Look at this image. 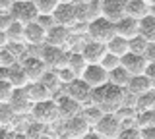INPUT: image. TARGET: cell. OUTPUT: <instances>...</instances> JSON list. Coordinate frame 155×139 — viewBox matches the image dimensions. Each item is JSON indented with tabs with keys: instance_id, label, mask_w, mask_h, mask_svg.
<instances>
[{
	"instance_id": "cell-1",
	"label": "cell",
	"mask_w": 155,
	"mask_h": 139,
	"mask_svg": "<svg viewBox=\"0 0 155 139\" xmlns=\"http://www.w3.org/2000/svg\"><path fill=\"white\" fill-rule=\"evenodd\" d=\"M124 89L118 87V85H113V83H105L101 87H95L93 89V99L91 103L97 104L103 112H116L120 106L124 104Z\"/></svg>"
},
{
	"instance_id": "cell-2",
	"label": "cell",
	"mask_w": 155,
	"mask_h": 139,
	"mask_svg": "<svg viewBox=\"0 0 155 139\" xmlns=\"http://www.w3.org/2000/svg\"><path fill=\"white\" fill-rule=\"evenodd\" d=\"M85 33H87V37H89V41H97V43H105L107 45V43L116 35L114 21L107 20V17H103V16H97L91 21H87Z\"/></svg>"
},
{
	"instance_id": "cell-3",
	"label": "cell",
	"mask_w": 155,
	"mask_h": 139,
	"mask_svg": "<svg viewBox=\"0 0 155 139\" xmlns=\"http://www.w3.org/2000/svg\"><path fill=\"white\" fill-rule=\"evenodd\" d=\"M31 118L35 120L37 124H43V126H51L56 120H60L56 100L47 99V100H41V103H35L33 108H31Z\"/></svg>"
},
{
	"instance_id": "cell-4",
	"label": "cell",
	"mask_w": 155,
	"mask_h": 139,
	"mask_svg": "<svg viewBox=\"0 0 155 139\" xmlns=\"http://www.w3.org/2000/svg\"><path fill=\"white\" fill-rule=\"evenodd\" d=\"M10 16L14 17V21L27 25L31 21H37L39 12L33 4V0H12V6H10Z\"/></svg>"
},
{
	"instance_id": "cell-5",
	"label": "cell",
	"mask_w": 155,
	"mask_h": 139,
	"mask_svg": "<svg viewBox=\"0 0 155 139\" xmlns=\"http://www.w3.org/2000/svg\"><path fill=\"white\" fill-rule=\"evenodd\" d=\"M39 56L43 58V62H45L47 68L60 70V68H64V66L68 64V56H70V52H68L64 46H54V45H47V43H45Z\"/></svg>"
},
{
	"instance_id": "cell-6",
	"label": "cell",
	"mask_w": 155,
	"mask_h": 139,
	"mask_svg": "<svg viewBox=\"0 0 155 139\" xmlns=\"http://www.w3.org/2000/svg\"><path fill=\"white\" fill-rule=\"evenodd\" d=\"M122 129V120L114 112H107L99 118V122L93 126V131L99 133L103 139H116L118 131Z\"/></svg>"
},
{
	"instance_id": "cell-7",
	"label": "cell",
	"mask_w": 155,
	"mask_h": 139,
	"mask_svg": "<svg viewBox=\"0 0 155 139\" xmlns=\"http://www.w3.org/2000/svg\"><path fill=\"white\" fill-rule=\"evenodd\" d=\"M8 104L12 106L14 112H16V116L31 114V108H33V100L29 99L25 87H23V89H14V93H12V97H10Z\"/></svg>"
},
{
	"instance_id": "cell-8",
	"label": "cell",
	"mask_w": 155,
	"mask_h": 139,
	"mask_svg": "<svg viewBox=\"0 0 155 139\" xmlns=\"http://www.w3.org/2000/svg\"><path fill=\"white\" fill-rule=\"evenodd\" d=\"M68 95L72 99H76L80 104H91V99H93V87L85 83L81 77H76L72 83H68Z\"/></svg>"
},
{
	"instance_id": "cell-9",
	"label": "cell",
	"mask_w": 155,
	"mask_h": 139,
	"mask_svg": "<svg viewBox=\"0 0 155 139\" xmlns=\"http://www.w3.org/2000/svg\"><path fill=\"white\" fill-rule=\"evenodd\" d=\"M81 79L85 81L89 87H101V85L109 83V71L101 64H87V68L81 74Z\"/></svg>"
},
{
	"instance_id": "cell-10",
	"label": "cell",
	"mask_w": 155,
	"mask_h": 139,
	"mask_svg": "<svg viewBox=\"0 0 155 139\" xmlns=\"http://www.w3.org/2000/svg\"><path fill=\"white\" fill-rule=\"evenodd\" d=\"M149 62L145 60L143 54H138V52H126V54L120 58V66L128 71L130 75H142L145 68H147Z\"/></svg>"
},
{
	"instance_id": "cell-11",
	"label": "cell",
	"mask_w": 155,
	"mask_h": 139,
	"mask_svg": "<svg viewBox=\"0 0 155 139\" xmlns=\"http://www.w3.org/2000/svg\"><path fill=\"white\" fill-rule=\"evenodd\" d=\"M56 25H64V27H74L78 23V12H76V2L72 4H58L56 10L52 12Z\"/></svg>"
},
{
	"instance_id": "cell-12",
	"label": "cell",
	"mask_w": 155,
	"mask_h": 139,
	"mask_svg": "<svg viewBox=\"0 0 155 139\" xmlns=\"http://www.w3.org/2000/svg\"><path fill=\"white\" fill-rule=\"evenodd\" d=\"M128 0H101V16L110 21H118L126 14Z\"/></svg>"
},
{
	"instance_id": "cell-13",
	"label": "cell",
	"mask_w": 155,
	"mask_h": 139,
	"mask_svg": "<svg viewBox=\"0 0 155 139\" xmlns=\"http://www.w3.org/2000/svg\"><path fill=\"white\" fill-rule=\"evenodd\" d=\"M21 68H23V71H25L29 81H39L43 77V74L48 70L41 56H27V58L21 62Z\"/></svg>"
},
{
	"instance_id": "cell-14",
	"label": "cell",
	"mask_w": 155,
	"mask_h": 139,
	"mask_svg": "<svg viewBox=\"0 0 155 139\" xmlns=\"http://www.w3.org/2000/svg\"><path fill=\"white\" fill-rule=\"evenodd\" d=\"M72 41V29L70 27H64V25H54L47 31V39L45 43L47 45H54V46H66L70 45Z\"/></svg>"
},
{
	"instance_id": "cell-15",
	"label": "cell",
	"mask_w": 155,
	"mask_h": 139,
	"mask_svg": "<svg viewBox=\"0 0 155 139\" xmlns=\"http://www.w3.org/2000/svg\"><path fill=\"white\" fill-rule=\"evenodd\" d=\"M64 129H66V135L70 139H81L87 131H91V126H89V122H87L81 114H78V116L66 120Z\"/></svg>"
},
{
	"instance_id": "cell-16",
	"label": "cell",
	"mask_w": 155,
	"mask_h": 139,
	"mask_svg": "<svg viewBox=\"0 0 155 139\" xmlns=\"http://www.w3.org/2000/svg\"><path fill=\"white\" fill-rule=\"evenodd\" d=\"M56 104H58V114H60L62 120H70V118L78 116V114H81V108H84V104H80L70 95H64V97L56 99Z\"/></svg>"
},
{
	"instance_id": "cell-17",
	"label": "cell",
	"mask_w": 155,
	"mask_h": 139,
	"mask_svg": "<svg viewBox=\"0 0 155 139\" xmlns=\"http://www.w3.org/2000/svg\"><path fill=\"white\" fill-rule=\"evenodd\" d=\"M80 52L84 54L87 64H99L103 60V56L107 54V45L105 43H97V41H87Z\"/></svg>"
},
{
	"instance_id": "cell-18",
	"label": "cell",
	"mask_w": 155,
	"mask_h": 139,
	"mask_svg": "<svg viewBox=\"0 0 155 139\" xmlns=\"http://www.w3.org/2000/svg\"><path fill=\"white\" fill-rule=\"evenodd\" d=\"M45 39H47V31L39 25L37 21H31L27 25H23V43L25 45H45Z\"/></svg>"
},
{
	"instance_id": "cell-19",
	"label": "cell",
	"mask_w": 155,
	"mask_h": 139,
	"mask_svg": "<svg viewBox=\"0 0 155 139\" xmlns=\"http://www.w3.org/2000/svg\"><path fill=\"white\" fill-rule=\"evenodd\" d=\"M114 31H116V35H120V37H124V39H134L136 35H138V20H134V17H130V16H124L120 17L118 21H114Z\"/></svg>"
},
{
	"instance_id": "cell-20",
	"label": "cell",
	"mask_w": 155,
	"mask_h": 139,
	"mask_svg": "<svg viewBox=\"0 0 155 139\" xmlns=\"http://www.w3.org/2000/svg\"><path fill=\"white\" fill-rule=\"evenodd\" d=\"M25 91H27L29 99L33 100V104L41 103V100H47V99H52V93L41 83V81H29L25 85Z\"/></svg>"
},
{
	"instance_id": "cell-21",
	"label": "cell",
	"mask_w": 155,
	"mask_h": 139,
	"mask_svg": "<svg viewBox=\"0 0 155 139\" xmlns=\"http://www.w3.org/2000/svg\"><path fill=\"white\" fill-rule=\"evenodd\" d=\"M149 89H153V87H151V83H149V79L145 77V74L130 75V81H128V85H126V91H128L130 95L138 97V95H142V93H145V91H149Z\"/></svg>"
},
{
	"instance_id": "cell-22",
	"label": "cell",
	"mask_w": 155,
	"mask_h": 139,
	"mask_svg": "<svg viewBox=\"0 0 155 139\" xmlns=\"http://www.w3.org/2000/svg\"><path fill=\"white\" fill-rule=\"evenodd\" d=\"M6 79L12 83L14 89H23V87L29 83L25 71H23V68H21V64H18V62H16L14 66H10V68H8V77H6Z\"/></svg>"
},
{
	"instance_id": "cell-23",
	"label": "cell",
	"mask_w": 155,
	"mask_h": 139,
	"mask_svg": "<svg viewBox=\"0 0 155 139\" xmlns=\"http://www.w3.org/2000/svg\"><path fill=\"white\" fill-rule=\"evenodd\" d=\"M147 14H149L147 0H128V4H126V16H130V17L140 21Z\"/></svg>"
},
{
	"instance_id": "cell-24",
	"label": "cell",
	"mask_w": 155,
	"mask_h": 139,
	"mask_svg": "<svg viewBox=\"0 0 155 139\" xmlns=\"http://www.w3.org/2000/svg\"><path fill=\"white\" fill-rule=\"evenodd\" d=\"M138 35L143 37L147 43H153L155 41V17L151 14H147L145 17L138 21Z\"/></svg>"
},
{
	"instance_id": "cell-25",
	"label": "cell",
	"mask_w": 155,
	"mask_h": 139,
	"mask_svg": "<svg viewBox=\"0 0 155 139\" xmlns=\"http://www.w3.org/2000/svg\"><path fill=\"white\" fill-rule=\"evenodd\" d=\"M107 52H110V54L122 58L126 52H130V43H128V39H124V37H120V35H114L113 39L107 43Z\"/></svg>"
},
{
	"instance_id": "cell-26",
	"label": "cell",
	"mask_w": 155,
	"mask_h": 139,
	"mask_svg": "<svg viewBox=\"0 0 155 139\" xmlns=\"http://www.w3.org/2000/svg\"><path fill=\"white\" fill-rule=\"evenodd\" d=\"M134 108H136V112L155 108V89H149V91H145V93L138 95L136 100H134Z\"/></svg>"
},
{
	"instance_id": "cell-27",
	"label": "cell",
	"mask_w": 155,
	"mask_h": 139,
	"mask_svg": "<svg viewBox=\"0 0 155 139\" xmlns=\"http://www.w3.org/2000/svg\"><path fill=\"white\" fill-rule=\"evenodd\" d=\"M68 68H70L78 77H81V74H84V70L87 68V62L84 58V54L81 52H70V56H68Z\"/></svg>"
},
{
	"instance_id": "cell-28",
	"label": "cell",
	"mask_w": 155,
	"mask_h": 139,
	"mask_svg": "<svg viewBox=\"0 0 155 139\" xmlns=\"http://www.w3.org/2000/svg\"><path fill=\"white\" fill-rule=\"evenodd\" d=\"M128 81H130V74L122 68V66H118V68H114V70H110V71H109V83L118 85V87L126 89Z\"/></svg>"
},
{
	"instance_id": "cell-29",
	"label": "cell",
	"mask_w": 155,
	"mask_h": 139,
	"mask_svg": "<svg viewBox=\"0 0 155 139\" xmlns=\"http://www.w3.org/2000/svg\"><path fill=\"white\" fill-rule=\"evenodd\" d=\"M134 124H136L140 129H142V128H147V126H155V108L140 110V112H136Z\"/></svg>"
},
{
	"instance_id": "cell-30",
	"label": "cell",
	"mask_w": 155,
	"mask_h": 139,
	"mask_svg": "<svg viewBox=\"0 0 155 139\" xmlns=\"http://www.w3.org/2000/svg\"><path fill=\"white\" fill-rule=\"evenodd\" d=\"M103 114H105V112H103L99 106H97V104H93V103H91V104H85V106L81 108V116H84L87 122H89V126H95Z\"/></svg>"
},
{
	"instance_id": "cell-31",
	"label": "cell",
	"mask_w": 155,
	"mask_h": 139,
	"mask_svg": "<svg viewBox=\"0 0 155 139\" xmlns=\"http://www.w3.org/2000/svg\"><path fill=\"white\" fill-rule=\"evenodd\" d=\"M4 31H6L8 43H23V25H21V23L12 21Z\"/></svg>"
},
{
	"instance_id": "cell-32",
	"label": "cell",
	"mask_w": 155,
	"mask_h": 139,
	"mask_svg": "<svg viewBox=\"0 0 155 139\" xmlns=\"http://www.w3.org/2000/svg\"><path fill=\"white\" fill-rule=\"evenodd\" d=\"M33 4H35L37 12L41 14V16H51L60 2H58V0H33Z\"/></svg>"
},
{
	"instance_id": "cell-33",
	"label": "cell",
	"mask_w": 155,
	"mask_h": 139,
	"mask_svg": "<svg viewBox=\"0 0 155 139\" xmlns=\"http://www.w3.org/2000/svg\"><path fill=\"white\" fill-rule=\"evenodd\" d=\"M39 81H41V83L45 85V87L51 91V93H54V91L62 85V83H60V79H58V75H56V71H48V70L45 71V74H43V77L39 79Z\"/></svg>"
},
{
	"instance_id": "cell-34",
	"label": "cell",
	"mask_w": 155,
	"mask_h": 139,
	"mask_svg": "<svg viewBox=\"0 0 155 139\" xmlns=\"http://www.w3.org/2000/svg\"><path fill=\"white\" fill-rule=\"evenodd\" d=\"M16 118V112L8 103H0V126H10Z\"/></svg>"
},
{
	"instance_id": "cell-35",
	"label": "cell",
	"mask_w": 155,
	"mask_h": 139,
	"mask_svg": "<svg viewBox=\"0 0 155 139\" xmlns=\"http://www.w3.org/2000/svg\"><path fill=\"white\" fill-rule=\"evenodd\" d=\"M116 139H142V133H140L138 126H124L122 124V129L118 131Z\"/></svg>"
},
{
	"instance_id": "cell-36",
	"label": "cell",
	"mask_w": 155,
	"mask_h": 139,
	"mask_svg": "<svg viewBox=\"0 0 155 139\" xmlns=\"http://www.w3.org/2000/svg\"><path fill=\"white\" fill-rule=\"evenodd\" d=\"M16 62H18V58H16V54L8 49V45L4 46V49H0V66L10 68V66H14Z\"/></svg>"
},
{
	"instance_id": "cell-37",
	"label": "cell",
	"mask_w": 155,
	"mask_h": 139,
	"mask_svg": "<svg viewBox=\"0 0 155 139\" xmlns=\"http://www.w3.org/2000/svg\"><path fill=\"white\" fill-rule=\"evenodd\" d=\"M99 64L103 66L107 71H110V70H114V68H118V66H120V58H118V56H114V54H110V52H107Z\"/></svg>"
},
{
	"instance_id": "cell-38",
	"label": "cell",
	"mask_w": 155,
	"mask_h": 139,
	"mask_svg": "<svg viewBox=\"0 0 155 139\" xmlns=\"http://www.w3.org/2000/svg\"><path fill=\"white\" fill-rule=\"evenodd\" d=\"M54 71H56V75H58V79H60V83H62V85L72 83V81L78 77V75H76L70 68H68V66H64V68H60V70H54Z\"/></svg>"
},
{
	"instance_id": "cell-39",
	"label": "cell",
	"mask_w": 155,
	"mask_h": 139,
	"mask_svg": "<svg viewBox=\"0 0 155 139\" xmlns=\"http://www.w3.org/2000/svg\"><path fill=\"white\" fill-rule=\"evenodd\" d=\"M14 93V87L8 79H0V103H8Z\"/></svg>"
},
{
	"instance_id": "cell-40",
	"label": "cell",
	"mask_w": 155,
	"mask_h": 139,
	"mask_svg": "<svg viewBox=\"0 0 155 139\" xmlns=\"http://www.w3.org/2000/svg\"><path fill=\"white\" fill-rule=\"evenodd\" d=\"M128 43H130V52H138V54H143L145 46H147V41L140 35H136L134 39H130Z\"/></svg>"
},
{
	"instance_id": "cell-41",
	"label": "cell",
	"mask_w": 155,
	"mask_h": 139,
	"mask_svg": "<svg viewBox=\"0 0 155 139\" xmlns=\"http://www.w3.org/2000/svg\"><path fill=\"white\" fill-rule=\"evenodd\" d=\"M37 23H39V25H41L45 31H48L51 27H54V25H56V21H54V17H52V14H51V16H41V14H39Z\"/></svg>"
},
{
	"instance_id": "cell-42",
	"label": "cell",
	"mask_w": 155,
	"mask_h": 139,
	"mask_svg": "<svg viewBox=\"0 0 155 139\" xmlns=\"http://www.w3.org/2000/svg\"><path fill=\"white\" fill-rule=\"evenodd\" d=\"M143 56L149 64H155V41L147 43V46H145V50H143Z\"/></svg>"
},
{
	"instance_id": "cell-43",
	"label": "cell",
	"mask_w": 155,
	"mask_h": 139,
	"mask_svg": "<svg viewBox=\"0 0 155 139\" xmlns=\"http://www.w3.org/2000/svg\"><path fill=\"white\" fill-rule=\"evenodd\" d=\"M12 21H14V17L10 16V12H0V29H6Z\"/></svg>"
},
{
	"instance_id": "cell-44",
	"label": "cell",
	"mask_w": 155,
	"mask_h": 139,
	"mask_svg": "<svg viewBox=\"0 0 155 139\" xmlns=\"http://www.w3.org/2000/svg\"><path fill=\"white\" fill-rule=\"evenodd\" d=\"M145 77L149 79V83H151V87L155 89V64H147V68H145Z\"/></svg>"
},
{
	"instance_id": "cell-45",
	"label": "cell",
	"mask_w": 155,
	"mask_h": 139,
	"mask_svg": "<svg viewBox=\"0 0 155 139\" xmlns=\"http://www.w3.org/2000/svg\"><path fill=\"white\" fill-rule=\"evenodd\" d=\"M140 133H142V139H155V126L142 128V129H140Z\"/></svg>"
},
{
	"instance_id": "cell-46",
	"label": "cell",
	"mask_w": 155,
	"mask_h": 139,
	"mask_svg": "<svg viewBox=\"0 0 155 139\" xmlns=\"http://www.w3.org/2000/svg\"><path fill=\"white\" fill-rule=\"evenodd\" d=\"M0 139H14V133L6 126H0Z\"/></svg>"
},
{
	"instance_id": "cell-47",
	"label": "cell",
	"mask_w": 155,
	"mask_h": 139,
	"mask_svg": "<svg viewBox=\"0 0 155 139\" xmlns=\"http://www.w3.org/2000/svg\"><path fill=\"white\" fill-rule=\"evenodd\" d=\"M8 45V37H6V31L0 29V49H4V46Z\"/></svg>"
},
{
	"instance_id": "cell-48",
	"label": "cell",
	"mask_w": 155,
	"mask_h": 139,
	"mask_svg": "<svg viewBox=\"0 0 155 139\" xmlns=\"http://www.w3.org/2000/svg\"><path fill=\"white\" fill-rule=\"evenodd\" d=\"M81 139H103V137H101L99 133H95V131H87V133H85V135L81 137Z\"/></svg>"
},
{
	"instance_id": "cell-49",
	"label": "cell",
	"mask_w": 155,
	"mask_h": 139,
	"mask_svg": "<svg viewBox=\"0 0 155 139\" xmlns=\"http://www.w3.org/2000/svg\"><path fill=\"white\" fill-rule=\"evenodd\" d=\"M14 139H33L29 133H14Z\"/></svg>"
},
{
	"instance_id": "cell-50",
	"label": "cell",
	"mask_w": 155,
	"mask_h": 139,
	"mask_svg": "<svg viewBox=\"0 0 155 139\" xmlns=\"http://www.w3.org/2000/svg\"><path fill=\"white\" fill-rule=\"evenodd\" d=\"M60 4H72V2H76V0H58Z\"/></svg>"
},
{
	"instance_id": "cell-51",
	"label": "cell",
	"mask_w": 155,
	"mask_h": 139,
	"mask_svg": "<svg viewBox=\"0 0 155 139\" xmlns=\"http://www.w3.org/2000/svg\"><path fill=\"white\" fill-rule=\"evenodd\" d=\"M149 14H151V16L155 17V6H149Z\"/></svg>"
},
{
	"instance_id": "cell-52",
	"label": "cell",
	"mask_w": 155,
	"mask_h": 139,
	"mask_svg": "<svg viewBox=\"0 0 155 139\" xmlns=\"http://www.w3.org/2000/svg\"><path fill=\"white\" fill-rule=\"evenodd\" d=\"M147 4L149 6H155V0H147Z\"/></svg>"
},
{
	"instance_id": "cell-53",
	"label": "cell",
	"mask_w": 155,
	"mask_h": 139,
	"mask_svg": "<svg viewBox=\"0 0 155 139\" xmlns=\"http://www.w3.org/2000/svg\"><path fill=\"white\" fill-rule=\"evenodd\" d=\"M80 2H93V0H80Z\"/></svg>"
}]
</instances>
